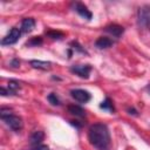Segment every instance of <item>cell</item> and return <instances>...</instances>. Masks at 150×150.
Returning a JSON list of instances; mask_svg holds the SVG:
<instances>
[{
  "instance_id": "obj_1",
  "label": "cell",
  "mask_w": 150,
  "mask_h": 150,
  "mask_svg": "<svg viewBox=\"0 0 150 150\" xmlns=\"http://www.w3.org/2000/svg\"><path fill=\"white\" fill-rule=\"evenodd\" d=\"M88 141L97 150H109L111 139L108 127L103 123H95L90 125L88 131Z\"/></svg>"
},
{
  "instance_id": "obj_2",
  "label": "cell",
  "mask_w": 150,
  "mask_h": 150,
  "mask_svg": "<svg viewBox=\"0 0 150 150\" xmlns=\"http://www.w3.org/2000/svg\"><path fill=\"white\" fill-rule=\"evenodd\" d=\"M137 23L139 27L150 30V5H144L138 8Z\"/></svg>"
},
{
  "instance_id": "obj_3",
  "label": "cell",
  "mask_w": 150,
  "mask_h": 150,
  "mask_svg": "<svg viewBox=\"0 0 150 150\" xmlns=\"http://www.w3.org/2000/svg\"><path fill=\"white\" fill-rule=\"evenodd\" d=\"M1 120H2L12 130H14V131H19V130H21L22 127H23V123H22L21 117L16 116V115H13V114L7 115V116H4V117H1Z\"/></svg>"
},
{
  "instance_id": "obj_4",
  "label": "cell",
  "mask_w": 150,
  "mask_h": 150,
  "mask_svg": "<svg viewBox=\"0 0 150 150\" xmlns=\"http://www.w3.org/2000/svg\"><path fill=\"white\" fill-rule=\"evenodd\" d=\"M21 33H22L21 29L16 28V27H13V28L8 32V34L1 40V45H2V46H9V45L16 43L18 40L20 39V36H21Z\"/></svg>"
},
{
  "instance_id": "obj_5",
  "label": "cell",
  "mask_w": 150,
  "mask_h": 150,
  "mask_svg": "<svg viewBox=\"0 0 150 150\" xmlns=\"http://www.w3.org/2000/svg\"><path fill=\"white\" fill-rule=\"evenodd\" d=\"M69 70L73 74L77 75L82 79H88L89 74L91 71V66L90 64H74L69 68Z\"/></svg>"
},
{
  "instance_id": "obj_6",
  "label": "cell",
  "mask_w": 150,
  "mask_h": 150,
  "mask_svg": "<svg viewBox=\"0 0 150 150\" xmlns=\"http://www.w3.org/2000/svg\"><path fill=\"white\" fill-rule=\"evenodd\" d=\"M70 95L75 101H77L80 103H87L91 98L89 91H87L84 89H73V90H70Z\"/></svg>"
},
{
  "instance_id": "obj_7",
  "label": "cell",
  "mask_w": 150,
  "mask_h": 150,
  "mask_svg": "<svg viewBox=\"0 0 150 150\" xmlns=\"http://www.w3.org/2000/svg\"><path fill=\"white\" fill-rule=\"evenodd\" d=\"M73 6H74V11H75L77 14H80L82 18H84V19H87V20H90V19H91L93 14H91V12L87 8V6H84V5L81 4V2H74Z\"/></svg>"
},
{
  "instance_id": "obj_8",
  "label": "cell",
  "mask_w": 150,
  "mask_h": 150,
  "mask_svg": "<svg viewBox=\"0 0 150 150\" xmlns=\"http://www.w3.org/2000/svg\"><path fill=\"white\" fill-rule=\"evenodd\" d=\"M104 30H105L107 33L111 34V35L115 36V38H120V36L123 34L124 28H123L122 26H120V25H115V23H112V25L107 26V27L104 28Z\"/></svg>"
},
{
  "instance_id": "obj_9",
  "label": "cell",
  "mask_w": 150,
  "mask_h": 150,
  "mask_svg": "<svg viewBox=\"0 0 150 150\" xmlns=\"http://www.w3.org/2000/svg\"><path fill=\"white\" fill-rule=\"evenodd\" d=\"M35 27V20L33 18H25L21 22V32L30 33Z\"/></svg>"
},
{
  "instance_id": "obj_10",
  "label": "cell",
  "mask_w": 150,
  "mask_h": 150,
  "mask_svg": "<svg viewBox=\"0 0 150 150\" xmlns=\"http://www.w3.org/2000/svg\"><path fill=\"white\" fill-rule=\"evenodd\" d=\"M114 45V41L110 39V38H107V36H100L96 42H95V46L100 49H105V48H109Z\"/></svg>"
},
{
  "instance_id": "obj_11",
  "label": "cell",
  "mask_w": 150,
  "mask_h": 150,
  "mask_svg": "<svg viewBox=\"0 0 150 150\" xmlns=\"http://www.w3.org/2000/svg\"><path fill=\"white\" fill-rule=\"evenodd\" d=\"M43 138H45L43 131L38 130V131H34V132L30 135V137H29V143H30L33 146H36V145H40V144H41V142L43 141Z\"/></svg>"
},
{
  "instance_id": "obj_12",
  "label": "cell",
  "mask_w": 150,
  "mask_h": 150,
  "mask_svg": "<svg viewBox=\"0 0 150 150\" xmlns=\"http://www.w3.org/2000/svg\"><path fill=\"white\" fill-rule=\"evenodd\" d=\"M30 66L35 69H41V70H48L52 67V63L49 61H41V60H32Z\"/></svg>"
},
{
  "instance_id": "obj_13",
  "label": "cell",
  "mask_w": 150,
  "mask_h": 150,
  "mask_svg": "<svg viewBox=\"0 0 150 150\" xmlns=\"http://www.w3.org/2000/svg\"><path fill=\"white\" fill-rule=\"evenodd\" d=\"M68 111L71 114V115H75L77 117H83L86 116V110L83 108H81L80 105H75V104H71L68 107Z\"/></svg>"
},
{
  "instance_id": "obj_14",
  "label": "cell",
  "mask_w": 150,
  "mask_h": 150,
  "mask_svg": "<svg viewBox=\"0 0 150 150\" xmlns=\"http://www.w3.org/2000/svg\"><path fill=\"white\" fill-rule=\"evenodd\" d=\"M42 42H43V40H42L41 36H34V38L29 39V40L26 42V46H27V47H36V46L42 45Z\"/></svg>"
},
{
  "instance_id": "obj_15",
  "label": "cell",
  "mask_w": 150,
  "mask_h": 150,
  "mask_svg": "<svg viewBox=\"0 0 150 150\" xmlns=\"http://www.w3.org/2000/svg\"><path fill=\"white\" fill-rule=\"evenodd\" d=\"M100 108H101V109H104V110H109V111H114V110H115V108H114V105H112V102H111V100H110L109 97H107V98L100 104Z\"/></svg>"
},
{
  "instance_id": "obj_16",
  "label": "cell",
  "mask_w": 150,
  "mask_h": 150,
  "mask_svg": "<svg viewBox=\"0 0 150 150\" xmlns=\"http://www.w3.org/2000/svg\"><path fill=\"white\" fill-rule=\"evenodd\" d=\"M47 35L50 39H53V40H60V39L63 38V34L61 32H56V30H48L47 32Z\"/></svg>"
},
{
  "instance_id": "obj_17",
  "label": "cell",
  "mask_w": 150,
  "mask_h": 150,
  "mask_svg": "<svg viewBox=\"0 0 150 150\" xmlns=\"http://www.w3.org/2000/svg\"><path fill=\"white\" fill-rule=\"evenodd\" d=\"M47 100H48L49 103L53 104V105H60V100H59V97L56 96V94H54V93L49 94V95L47 96Z\"/></svg>"
},
{
  "instance_id": "obj_18",
  "label": "cell",
  "mask_w": 150,
  "mask_h": 150,
  "mask_svg": "<svg viewBox=\"0 0 150 150\" xmlns=\"http://www.w3.org/2000/svg\"><path fill=\"white\" fill-rule=\"evenodd\" d=\"M8 89H11L13 93H15L18 89H20V83L16 82V81H14V80H11L8 82Z\"/></svg>"
},
{
  "instance_id": "obj_19",
  "label": "cell",
  "mask_w": 150,
  "mask_h": 150,
  "mask_svg": "<svg viewBox=\"0 0 150 150\" xmlns=\"http://www.w3.org/2000/svg\"><path fill=\"white\" fill-rule=\"evenodd\" d=\"M0 94L2 95V96H8V95H14V93L11 90V89H6V88H4V87H1L0 88Z\"/></svg>"
},
{
  "instance_id": "obj_20",
  "label": "cell",
  "mask_w": 150,
  "mask_h": 150,
  "mask_svg": "<svg viewBox=\"0 0 150 150\" xmlns=\"http://www.w3.org/2000/svg\"><path fill=\"white\" fill-rule=\"evenodd\" d=\"M70 45H71V46H74V47H73L74 49H76V50H79V52H81V53H87V52H86V50H84V49H83V48H82V47H81L76 41H73Z\"/></svg>"
},
{
  "instance_id": "obj_21",
  "label": "cell",
  "mask_w": 150,
  "mask_h": 150,
  "mask_svg": "<svg viewBox=\"0 0 150 150\" xmlns=\"http://www.w3.org/2000/svg\"><path fill=\"white\" fill-rule=\"evenodd\" d=\"M30 150H49L48 145H45V144H40V145H36V146H33V149Z\"/></svg>"
},
{
  "instance_id": "obj_22",
  "label": "cell",
  "mask_w": 150,
  "mask_h": 150,
  "mask_svg": "<svg viewBox=\"0 0 150 150\" xmlns=\"http://www.w3.org/2000/svg\"><path fill=\"white\" fill-rule=\"evenodd\" d=\"M128 111H129V114H130V115H135V116H137V115H138V114H137V111H136L134 108H129V109H128Z\"/></svg>"
},
{
  "instance_id": "obj_23",
  "label": "cell",
  "mask_w": 150,
  "mask_h": 150,
  "mask_svg": "<svg viewBox=\"0 0 150 150\" xmlns=\"http://www.w3.org/2000/svg\"><path fill=\"white\" fill-rule=\"evenodd\" d=\"M19 64H20L19 60H16V59H15V60H13V61H12V66H13V67H19Z\"/></svg>"
}]
</instances>
